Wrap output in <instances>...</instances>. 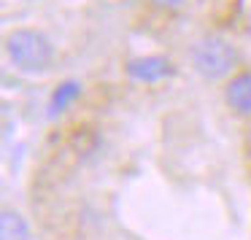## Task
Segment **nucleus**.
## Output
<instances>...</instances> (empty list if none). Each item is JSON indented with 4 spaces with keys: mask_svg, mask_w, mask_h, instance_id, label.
Masks as SVG:
<instances>
[{
    "mask_svg": "<svg viewBox=\"0 0 251 240\" xmlns=\"http://www.w3.org/2000/svg\"><path fill=\"white\" fill-rule=\"evenodd\" d=\"M8 60L25 73H41L54 60V46L38 30H14L6 41Z\"/></svg>",
    "mask_w": 251,
    "mask_h": 240,
    "instance_id": "f257e3e1",
    "label": "nucleus"
},
{
    "mask_svg": "<svg viewBox=\"0 0 251 240\" xmlns=\"http://www.w3.org/2000/svg\"><path fill=\"white\" fill-rule=\"evenodd\" d=\"M195 71L208 81H219L235 68V49L222 38H205L195 46Z\"/></svg>",
    "mask_w": 251,
    "mask_h": 240,
    "instance_id": "f03ea898",
    "label": "nucleus"
},
{
    "mask_svg": "<svg viewBox=\"0 0 251 240\" xmlns=\"http://www.w3.org/2000/svg\"><path fill=\"white\" fill-rule=\"evenodd\" d=\"M127 73H130L135 81H143V84H154V81H162L173 73V65H170L168 57H159V54H151V57H135V60L127 62Z\"/></svg>",
    "mask_w": 251,
    "mask_h": 240,
    "instance_id": "7ed1b4c3",
    "label": "nucleus"
},
{
    "mask_svg": "<svg viewBox=\"0 0 251 240\" xmlns=\"http://www.w3.org/2000/svg\"><path fill=\"white\" fill-rule=\"evenodd\" d=\"M227 103L238 114H251V73H240L227 87Z\"/></svg>",
    "mask_w": 251,
    "mask_h": 240,
    "instance_id": "20e7f679",
    "label": "nucleus"
},
{
    "mask_svg": "<svg viewBox=\"0 0 251 240\" xmlns=\"http://www.w3.org/2000/svg\"><path fill=\"white\" fill-rule=\"evenodd\" d=\"M0 240H30V224L19 211L6 208L0 216Z\"/></svg>",
    "mask_w": 251,
    "mask_h": 240,
    "instance_id": "39448f33",
    "label": "nucleus"
},
{
    "mask_svg": "<svg viewBox=\"0 0 251 240\" xmlns=\"http://www.w3.org/2000/svg\"><path fill=\"white\" fill-rule=\"evenodd\" d=\"M78 95H81V84L78 81H62L60 87L51 92V100H49V116H60L62 111L71 108V103H76Z\"/></svg>",
    "mask_w": 251,
    "mask_h": 240,
    "instance_id": "423d86ee",
    "label": "nucleus"
},
{
    "mask_svg": "<svg viewBox=\"0 0 251 240\" xmlns=\"http://www.w3.org/2000/svg\"><path fill=\"white\" fill-rule=\"evenodd\" d=\"M157 6H165V8H178V6H184V0H154Z\"/></svg>",
    "mask_w": 251,
    "mask_h": 240,
    "instance_id": "0eeeda50",
    "label": "nucleus"
}]
</instances>
